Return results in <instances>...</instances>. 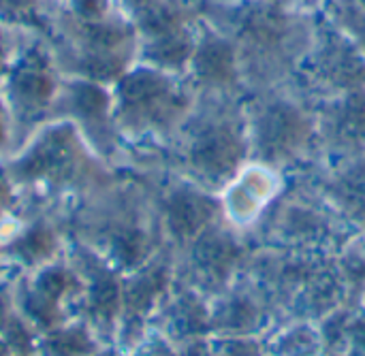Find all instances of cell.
Returning a JSON list of instances; mask_svg holds the SVG:
<instances>
[{
	"mask_svg": "<svg viewBox=\"0 0 365 356\" xmlns=\"http://www.w3.org/2000/svg\"><path fill=\"white\" fill-rule=\"evenodd\" d=\"M218 218H222L218 194L169 171L156 199V222L165 246L180 252Z\"/></svg>",
	"mask_w": 365,
	"mask_h": 356,
	"instance_id": "cell-9",
	"label": "cell"
},
{
	"mask_svg": "<svg viewBox=\"0 0 365 356\" xmlns=\"http://www.w3.org/2000/svg\"><path fill=\"white\" fill-rule=\"evenodd\" d=\"M154 318L156 320H152V327L169 337L178 348L212 335L210 299L178 280L173 282Z\"/></svg>",
	"mask_w": 365,
	"mask_h": 356,
	"instance_id": "cell-14",
	"label": "cell"
},
{
	"mask_svg": "<svg viewBox=\"0 0 365 356\" xmlns=\"http://www.w3.org/2000/svg\"><path fill=\"white\" fill-rule=\"evenodd\" d=\"M359 305H361V310L365 312V286H364V290H361V299H359Z\"/></svg>",
	"mask_w": 365,
	"mask_h": 356,
	"instance_id": "cell-28",
	"label": "cell"
},
{
	"mask_svg": "<svg viewBox=\"0 0 365 356\" xmlns=\"http://www.w3.org/2000/svg\"><path fill=\"white\" fill-rule=\"evenodd\" d=\"M314 113L321 160L365 152V88L314 103Z\"/></svg>",
	"mask_w": 365,
	"mask_h": 356,
	"instance_id": "cell-13",
	"label": "cell"
},
{
	"mask_svg": "<svg viewBox=\"0 0 365 356\" xmlns=\"http://www.w3.org/2000/svg\"><path fill=\"white\" fill-rule=\"evenodd\" d=\"M118 13H122V9L118 6L115 0H62L60 17L90 23V21H103Z\"/></svg>",
	"mask_w": 365,
	"mask_h": 356,
	"instance_id": "cell-20",
	"label": "cell"
},
{
	"mask_svg": "<svg viewBox=\"0 0 365 356\" xmlns=\"http://www.w3.org/2000/svg\"><path fill=\"white\" fill-rule=\"evenodd\" d=\"M115 2H118V6L122 9V13L128 15V17L135 21L139 15L148 13L150 9H154V6L160 4L163 0H115Z\"/></svg>",
	"mask_w": 365,
	"mask_h": 356,
	"instance_id": "cell-25",
	"label": "cell"
},
{
	"mask_svg": "<svg viewBox=\"0 0 365 356\" xmlns=\"http://www.w3.org/2000/svg\"><path fill=\"white\" fill-rule=\"evenodd\" d=\"M340 356H365V355H359V352H355V350H346L344 355H340Z\"/></svg>",
	"mask_w": 365,
	"mask_h": 356,
	"instance_id": "cell-29",
	"label": "cell"
},
{
	"mask_svg": "<svg viewBox=\"0 0 365 356\" xmlns=\"http://www.w3.org/2000/svg\"><path fill=\"white\" fill-rule=\"evenodd\" d=\"M62 77L51 43L43 36L19 34L0 83V98L11 113L19 147L51 120Z\"/></svg>",
	"mask_w": 365,
	"mask_h": 356,
	"instance_id": "cell-6",
	"label": "cell"
},
{
	"mask_svg": "<svg viewBox=\"0 0 365 356\" xmlns=\"http://www.w3.org/2000/svg\"><path fill=\"white\" fill-rule=\"evenodd\" d=\"M13 188L15 184L6 175H0V211L9 207V203L13 201Z\"/></svg>",
	"mask_w": 365,
	"mask_h": 356,
	"instance_id": "cell-26",
	"label": "cell"
},
{
	"mask_svg": "<svg viewBox=\"0 0 365 356\" xmlns=\"http://www.w3.org/2000/svg\"><path fill=\"white\" fill-rule=\"evenodd\" d=\"M255 248H274L319 256H342L361 233L349 224L302 175H289L287 188L248 233Z\"/></svg>",
	"mask_w": 365,
	"mask_h": 356,
	"instance_id": "cell-2",
	"label": "cell"
},
{
	"mask_svg": "<svg viewBox=\"0 0 365 356\" xmlns=\"http://www.w3.org/2000/svg\"><path fill=\"white\" fill-rule=\"evenodd\" d=\"M212 335H259L265 337L280 318L265 290L242 269L233 284L210 299Z\"/></svg>",
	"mask_w": 365,
	"mask_h": 356,
	"instance_id": "cell-10",
	"label": "cell"
},
{
	"mask_svg": "<svg viewBox=\"0 0 365 356\" xmlns=\"http://www.w3.org/2000/svg\"><path fill=\"white\" fill-rule=\"evenodd\" d=\"M17 38H19V34H15V32H11V30H6V28L0 26V83H2L4 73L9 68V62L13 58V51L17 47Z\"/></svg>",
	"mask_w": 365,
	"mask_h": 356,
	"instance_id": "cell-24",
	"label": "cell"
},
{
	"mask_svg": "<svg viewBox=\"0 0 365 356\" xmlns=\"http://www.w3.org/2000/svg\"><path fill=\"white\" fill-rule=\"evenodd\" d=\"M250 160L295 175L321 160L314 103L295 88L272 85L246 96Z\"/></svg>",
	"mask_w": 365,
	"mask_h": 356,
	"instance_id": "cell-3",
	"label": "cell"
},
{
	"mask_svg": "<svg viewBox=\"0 0 365 356\" xmlns=\"http://www.w3.org/2000/svg\"><path fill=\"white\" fill-rule=\"evenodd\" d=\"M47 352L51 356H90L96 355V346L83 329H62L47 340Z\"/></svg>",
	"mask_w": 365,
	"mask_h": 356,
	"instance_id": "cell-21",
	"label": "cell"
},
{
	"mask_svg": "<svg viewBox=\"0 0 365 356\" xmlns=\"http://www.w3.org/2000/svg\"><path fill=\"white\" fill-rule=\"evenodd\" d=\"M349 250H351V252H353V254H355V256H357V258H359V261L365 265V235H361V237H359V239H357Z\"/></svg>",
	"mask_w": 365,
	"mask_h": 356,
	"instance_id": "cell-27",
	"label": "cell"
},
{
	"mask_svg": "<svg viewBox=\"0 0 365 356\" xmlns=\"http://www.w3.org/2000/svg\"><path fill=\"white\" fill-rule=\"evenodd\" d=\"M133 356H182V350L158 329L152 327L133 348Z\"/></svg>",
	"mask_w": 365,
	"mask_h": 356,
	"instance_id": "cell-22",
	"label": "cell"
},
{
	"mask_svg": "<svg viewBox=\"0 0 365 356\" xmlns=\"http://www.w3.org/2000/svg\"><path fill=\"white\" fill-rule=\"evenodd\" d=\"M13 147H15L13 120H11V113H9L4 100L0 98V156H4L6 152H11Z\"/></svg>",
	"mask_w": 365,
	"mask_h": 356,
	"instance_id": "cell-23",
	"label": "cell"
},
{
	"mask_svg": "<svg viewBox=\"0 0 365 356\" xmlns=\"http://www.w3.org/2000/svg\"><path fill=\"white\" fill-rule=\"evenodd\" d=\"M267 356H319L323 340L319 325L312 320H287L265 335Z\"/></svg>",
	"mask_w": 365,
	"mask_h": 356,
	"instance_id": "cell-16",
	"label": "cell"
},
{
	"mask_svg": "<svg viewBox=\"0 0 365 356\" xmlns=\"http://www.w3.org/2000/svg\"><path fill=\"white\" fill-rule=\"evenodd\" d=\"M319 356H327V355H325V352H323V355H319Z\"/></svg>",
	"mask_w": 365,
	"mask_h": 356,
	"instance_id": "cell-31",
	"label": "cell"
},
{
	"mask_svg": "<svg viewBox=\"0 0 365 356\" xmlns=\"http://www.w3.org/2000/svg\"><path fill=\"white\" fill-rule=\"evenodd\" d=\"M289 175L263 162H246L220 192L222 218L237 231L250 233L287 188Z\"/></svg>",
	"mask_w": 365,
	"mask_h": 356,
	"instance_id": "cell-11",
	"label": "cell"
},
{
	"mask_svg": "<svg viewBox=\"0 0 365 356\" xmlns=\"http://www.w3.org/2000/svg\"><path fill=\"white\" fill-rule=\"evenodd\" d=\"M171 173L220 197L222 188L250 162L246 96L205 92L167 145Z\"/></svg>",
	"mask_w": 365,
	"mask_h": 356,
	"instance_id": "cell-1",
	"label": "cell"
},
{
	"mask_svg": "<svg viewBox=\"0 0 365 356\" xmlns=\"http://www.w3.org/2000/svg\"><path fill=\"white\" fill-rule=\"evenodd\" d=\"M53 250H56V235L45 224H34L24 235H19L17 241L13 244V252L30 265L49 258Z\"/></svg>",
	"mask_w": 365,
	"mask_h": 356,
	"instance_id": "cell-19",
	"label": "cell"
},
{
	"mask_svg": "<svg viewBox=\"0 0 365 356\" xmlns=\"http://www.w3.org/2000/svg\"><path fill=\"white\" fill-rule=\"evenodd\" d=\"M90 308L96 320L113 325L122 314V282L113 271H101L90 288Z\"/></svg>",
	"mask_w": 365,
	"mask_h": 356,
	"instance_id": "cell-17",
	"label": "cell"
},
{
	"mask_svg": "<svg viewBox=\"0 0 365 356\" xmlns=\"http://www.w3.org/2000/svg\"><path fill=\"white\" fill-rule=\"evenodd\" d=\"M92 356H120L118 352H103V355H92Z\"/></svg>",
	"mask_w": 365,
	"mask_h": 356,
	"instance_id": "cell-30",
	"label": "cell"
},
{
	"mask_svg": "<svg viewBox=\"0 0 365 356\" xmlns=\"http://www.w3.org/2000/svg\"><path fill=\"white\" fill-rule=\"evenodd\" d=\"M49 43L62 75L107 85H113L139 60V32L124 13L90 23L60 17Z\"/></svg>",
	"mask_w": 365,
	"mask_h": 356,
	"instance_id": "cell-5",
	"label": "cell"
},
{
	"mask_svg": "<svg viewBox=\"0 0 365 356\" xmlns=\"http://www.w3.org/2000/svg\"><path fill=\"white\" fill-rule=\"evenodd\" d=\"M252 250L255 246L246 233L218 218L186 248L173 252L175 280L214 299L242 273Z\"/></svg>",
	"mask_w": 365,
	"mask_h": 356,
	"instance_id": "cell-8",
	"label": "cell"
},
{
	"mask_svg": "<svg viewBox=\"0 0 365 356\" xmlns=\"http://www.w3.org/2000/svg\"><path fill=\"white\" fill-rule=\"evenodd\" d=\"M295 175H302L349 224L365 235V152L321 160Z\"/></svg>",
	"mask_w": 365,
	"mask_h": 356,
	"instance_id": "cell-12",
	"label": "cell"
},
{
	"mask_svg": "<svg viewBox=\"0 0 365 356\" xmlns=\"http://www.w3.org/2000/svg\"><path fill=\"white\" fill-rule=\"evenodd\" d=\"M94 150L79 128L68 120L43 124L9 160L6 177L17 186L45 184L51 188L68 186L92 160Z\"/></svg>",
	"mask_w": 365,
	"mask_h": 356,
	"instance_id": "cell-7",
	"label": "cell"
},
{
	"mask_svg": "<svg viewBox=\"0 0 365 356\" xmlns=\"http://www.w3.org/2000/svg\"><path fill=\"white\" fill-rule=\"evenodd\" d=\"M195 100L186 77L137 62L113 83V120L122 139L169 145Z\"/></svg>",
	"mask_w": 365,
	"mask_h": 356,
	"instance_id": "cell-4",
	"label": "cell"
},
{
	"mask_svg": "<svg viewBox=\"0 0 365 356\" xmlns=\"http://www.w3.org/2000/svg\"><path fill=\"white\" fill-rule=\"evenodd\" d=\"M62 0H0V26L15 34L51 38Z\"/></svg>",
	"mask_w": 365,
	"mask_h": 356,
	"instance_id": "cell-15",
	"label": "cell"
},
{
	"mask_svg": "<svg viewBox=\"0 0 365 356\" xmlns=\"http://www.w3.org/2000/svg\"><path fill=\"white\" fill-rule=\"evenodd\" d=\"M203 350L205 356H267L265 337L259 335H210Z\"/></svg>",
	"mask_w": 365,
	"mask_h": 356,
	"instance_id": "cell-18",
	"label": "cell"
}]
</instances>
